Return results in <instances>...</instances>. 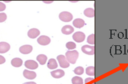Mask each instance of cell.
I'll list each match as a JSON object with an SVG mask.
<instances>
[{
	"label": "cell",
	"instance_id": "29",
	"mask_svg": "<svg viewBox=\"0 0 128 84\" xmlns=\"http://www.w3.org/2000/svg\"><path fill=\"white\" fill-rule=\"evenodd\" d=\"M93 81H90V82H88V83L86 84H95L94 82H93Z\"/></svg>",
	"mask_w": 128,
	"mask_h": 84
},
{
	"label": "cell",
	"instance_id": "14",
	"mask_svg": "<svg viewBox=\"0 0 128 84\" xmlns=\"http://www.w3.org/2000/svg\"><path fill=\"white\" fill-rule=\"evenodd\" d=\"M85 25V22L83 19L81 18H76L73 21V25L75 27L78 28H81L83 27L84 25Z\"/></svg>",
	"mask_w": 128,
	"mask_h": 84
},
{
	"label": "cell",
	"instance_id": "26",
	"mask_svg": "<svg viewBox=\"0 0 128 84\" xmlns=\"http://www.w3.org/2000/svg\"><path fill=\"white\" fill-rule=\"evenodd\" d=\"M6 62V59L4 58L3 56L0 55V64H2L5 63Z\"/></svg>",
	"mask_w": 128,
	"mask_h": 84
},
{
	"label": "cell",
	"instance_id": "12",
	"mask_svg": "<svg viewBox=\"0 0 128 84\" xmlns=\"http://www.w3.org/2000/svg\"><path fill=\"white\" fill-rule=\"evenodd\" d=\"M10 48V45L8 42H0V53H5L8 52Z\"/></svg>",
	"mask_w": 128,
	"mask_h": 84
},
{
	"label": "cell",
	"instance_id": "23",
	"mask_svg": "<svg viewBox=\"0 0 128 84\" xmlns=\"http://www.w3.org/2000/svg\"><path fill=\"white\" fill-rule=\"evenodd\" d=\"M66 47L68 50H70L75 49V48H76V44H75L74 42H68V43H66Z\"/></svg>",
	"mask_w": 128,
	"mask_h": 84
},
{
	"label": "cell",
	"instance_id": "15",
	"mask_svg": "<svg viewBox=\"0 0 128 84\" xmlns=\"http://www.w3.org/2000/svg\"><path fill=\"white\" fill-rule=\"evenodd\" d=\"M84 14L88 18H93L95 16V10L92 8H87L84 11Z\"/></svg>",
	"mask_w": 128,
	"mask_h": 84
},
{
	"label": "cell",
	"instance_id": "24",
	"mask_svg": "<svg viewBox=\"0 0 128 84\" xmlns=\"http://www.w3.org/2000/svg\"><path fill=\"white\" fill-rule=\"evenodd\" d=\"M7 19V15L5 13H0V22H4Z\"/></svg>",
	"mask_w": 128,
	"mask_h": 84
},
{
	"label": "cell",
	"instance_id": "25",
	"mask_svg": "<svg viewBox=\"0 0 128 84\" xmlns=\"http://www.w3.org/2000/svg\"><path fill=\"white\" fill-rule=\"evenodd\" d=\"M6 6L5 4H4L3 2H0V12L4 11V10L6 9Z\"/></svg>",
	"mask_w": 128,
	"mask_h": 84
},
{
	"label": "cell",
	"instance_id": "4",
	"mask_svg": "<svg viewBox=\"0 0 128 84\" xmlns=\"http://www.w3.org/2000/svg\"><path fill=\"white\" fill-rule=\"evenodd\" d=\"M82 51L88 55H94L95 54V47L94 45H84L82 46Z\"/></svg>",
	"mask_w": 128,
	"mask_h": 84
},
{
	"label": "cell",
	"instance_id": "8",
	"mask_svg": "<svg viewBox=\"0 0 128 84\" xmlns=\"http://www.w3.org/2000/svg\"><path fill=\"white\" fill-rule=\"evenodd\" d=\"M32 50H33V47H32V45H24L21 46L19 50L20 52L22 54L24 55H28L30 53L32 52Z\"/></svg>",
	"mask_w": 128,
	"mask_h": 84
},
{
	"label": "cell",
	"instance_id": "5",
	"mask_svg": "<svg viewBox=\"0 0 128 84\" xmlns=\"http://www.w3.org/2000/svg\"><path fill=\"white\" fill-rule=\"evenodd\" d=\"M72 38L75 42H82L85 39V34L82 32H76L74 34Z\"/></svg>",
	"mask_w": 128,
	"mask_h": 84
},
{
	"label": "cell",
	"instance_id": "9",
	"mask_svg": "<svg viewBox=\"0 0 128 84\" xmlns=\"http://www.w3.org/2000/svg\"><path fill=\"white\" fill-rule=\"evenodd\" d=\"M40 34V31L37 28H31L28 32V35L30 38L35 39L37 38Z\"/></svg>",
	"mask_w": 128,
	"mask_h": 84
},
{
	"label": "cell",
	"instance_id": "1",
	"mask_svg": "<svg viewBox=\"0 0 128 84\" xmlns=\"http://www.w3.org/2000/svg\"><path fill=\"white\" fill-rule=\"evenodd\" d=\"M66 58L69 63L75 64L79 56V53L76 50L68 51L66 53Z\"/></svg>",
	"mask_w": 128,
	"mask_h": 84
},
{
	"label": "cell",
	"instance_id": "3",
	"mask_svg": "<svg viewBox=\"0 0 128 84\" xmlns=\"http://www.w3.org/2000/svg\"><path fill=\"white\" fill-rule=\"evenodd\" d=\"M56 59H57L58 62H59L60 66L62 68H66L70 66V64L67 61L66 56H64V55H59V56H57Z\"/></svg>",
	"mask_w": 128,
	"mask_h": 84
},
{
	"label": "cell",
	"instance_id": "22",
	"mask_svg": "<svg viewBox=\"0 0 128 84\" xmlns=\"http://www.w3.org/2000/svg\"><path fill=\"white\" fill-rule=\"evenodd\" d=\"M74 72L77 75H82L84 73V68L82 67H78L75 68Z\"/></svg>",
	"mask_w": 128,
	"mask_h": 84
},
{
	"label": "cell",
	"instance_id": "20",
	"mask_svg": "<svg viewBox=\"0 0 128 84\" xmlns=\"http://www.w3.org/2000/svg\"><path fill=\"white\" fill-rule=\"evenodd\" d=\"M72 84H83V79L80 77L75 76L72 79Z\"/></svg>",
	"mask_w": 128,
	"mask_h": 84
},
{
	"label": "cell",
	"instance_id": "13",
	"mask_svg": "<svg viewBox=\"0 0 128 84\" xmlns=\"http://www.w3.org/2000/svg\"><path fill=\"white\" fill-rule=\"evenodd\" d=\"M74 31V28L70 25H66L62 28V32L64 35H70Z\"/></svg>",
	"mask_w": 128,
	"mask_h": 84
},
{
	"label": "cell",
	"instance_id": "17",
	"mask_svg": "<svg viewBox=\"0 0 128 84\" xmlns=\"http://www.w3.org/2000/svg\"><path fill=\"white\" fill-rule=\"evenodd\" d=\"M48 67L50 70L55 69L58 67V64L56 62V61L55 59H49V62L48 63Z\"/></svg>",
	"mask_w": 128,
	"mask_h": 84
},
{
	"label": "cell",
	"instance_id": "18",
	"mask_svg": "<svg viewBox=\"0 0 128 84\" xmlns=\"http://www.w3.org/2000/svg\"><path fill=\"white\" fill-rule=\"evenodd\" d=\"M36 60H37L41 65H43L46 63V61L48 60V57L45 55H39L36 57Z\"/></svg>",
	"mask_w": 128,
	"mask_h": 84
},
{
	"label": "cell",
	"instance_id": "7",
	"mask_svg": "<svg viewBox=\"0 0 128 84\" xmlns=\"http://www.w3.org/2000/svg\"><path fill=\"white\" fill-rule=\"evenodd\" d=\"M37 42L41 45H48L50 42V39L48 36H45V35H42V36H40L37 39Z\"/></svg>",
	"mask_w": 128,
	"mask_h": 84
},
{
	"label": "cell",
	"instance_id": "11",
	"mask_svg": "<svg viewBox=\"0 0 128 84\" xmlns=\"http://www.w3.org/2000/svg\"><path fill=\"white\" fill-rule=\"evenodd\" d=\"M51 75L53 78H55V79H59V78H62L64 76L65 73L62 70H54L53 72H50Z\"/></svg>",
	"mask_w": 128,
	"mask_h": 84
},
{
	"label": "cell",
	"instance_id": "21",
	"mask_svg": "<svg viewBox=\"0 0 128 84\" xmlns=\"http://www.w3.org/2000/svg\"><path fill=\"white\" fill-rule=\"evenodd\" d=\"M87 42L89 44H92V45H94L95 44V35L94 34H91L88 37L87 39Z\"/></svg>",
	"mask_w": 128,
	"mask_h": 84
},
{
	"label": "cell",
	"instance_id": "27",
	"mask_svg": "<svg viewBox=\"0 0 128 84\" xmlns=\"http://www.w3.org/2000/svg\"><path fill=\"white\" fill-rule=\"evenodd\" d=\"M94 78H86V79H85L84 82H85V84H87V83H88V82H90V81H94Z\"/></svg>",
	"mask_w": 128,
	"mask_h": 84
},
{
	"label": "cell",
	"instance_id": "2",
	"mask_svg": "<svg viewBox=\"0 0 128 84\" xmlns=\"http://www.w3.org/2000/svg\"><path fill=\"white\" fill-rule=\"evenodd\" d=\"M59 18L61 21H63V22H70L73 19V15L70 12L64 11V12H62L60 13Z\"/></svg>",
	"mask_w": 128,
	"mask_h": 84
},
{
	"label": "cell",
	"instance_id": "30",
	"mask_svg": "<svg viewBox=\"0 0 128 84\" xmlns=\"http://www.w3.org/2000/svg\"><path fill=\"white\" fill-rule=\"evenodd\" d=\"M44 2H45V3H48V2H49V3H51V2H52L53 1H43Z\"/></svg>",
	"mask_w": 128,
	"mask_h": 84
},
{
	"label": "cell",
	"instance_id": "16",
	"mask_svg": "<svg viewBox=\"0 0 128 84\" xmlns=\"http://www.w3.org/2000/svg\"><path fill=\"white\" fill-rule=\"evenodd\" d=\"M11 64L12 65V66L15 67H20L22 65V61L20 58H14L11 61Z\"/></svg>",
	"mask_w": 128,
	"mask_h": 84
},
{
	"label": "cell",
	"instance_id": "6",
	"mask_svg": "<svg viewBox=\"0 0 128 84\" xmlns=\"http://www.w3.org/2000/svg\"><path fill=\"white\" fill-rule=\"evenodd\" d=\"M25 67L29 70H35L38 67V64L36 61L33 60H28L24 63Z\"/></svg>",
	"mask_w": 128,
	"mask_h": 84
},
{
	"label": "cell",
	"instance_id": "28",
	"mask_svg": "<svg viewBox=\"0 0 128 84\" xmlns=\"http://www.w3.org/2000/svg\"><path fill=\"white\" fill-rule=\"evenodd\" d=\"M22 84H36L34 82H25V83Z\"/></svg>",
	"mask_w": 128,
	"mask_h": 84
},
{
	"label": "cell",
	"instance_id": "10",
	"mask_svg": "<svg viewBox=\"0 0 128 84\" xmlns=\"http://www.w3.org/2000/svg\"><path fill=\"white\" fill-rule=\"evenodd\" d=\"M23 76L26 79L32 80V79H34L36 78V73L32 72V71H29L28 70H24L23 72Z\"/></svg>",
	"mask_w": 128,
	"mask_h": 84
},
{
	"label": "cell",
	"instance_id": "19",
	"mask_svg": "<svg viewBox=\"0 0 128 84\" xmlns=\"http://www.w3.org/2000/svg\"><path fill=\"white\" fill-rule=\"evenodd\" d=\"M86 73L88 75L91 76H95V67L93 66L88 67L86 69Z\"/></svg>",
	"mask_w": 128,
	"mask_h": 84
}]
</instances>
